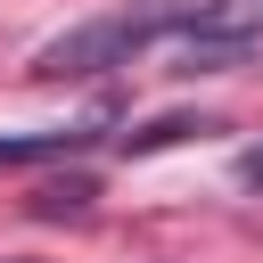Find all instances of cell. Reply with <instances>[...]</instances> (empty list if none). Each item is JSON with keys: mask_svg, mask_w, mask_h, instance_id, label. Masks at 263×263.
<instances>
[{"mask_svg": "<svg viewBox=\"0 0 263 263\" xmlns=\"http://www.w3.org/2000/svg\"><path fill=\"white\" fill-rule=\"evenodd\" d=\"M247 41H263V0H205V16L181 41V58H189V74H222Z\"/></svg>", "mask_w": 263, "mask_h": 263, "instance_id": "2", "label": "cell"}, {"mask_svg": "<svg viewBox=\"0 0 263 263\" xmlns=\"http://www.w3.org/2000/svg\"><path fill=\"white\" fill-rule=\"evenodd\" d=\"M197 16H205V0H132V8H107V16H90V25L58 33V41H41L33 74H41V82H74V74L132 66L140 49H156V41H173V33L189 41Z\"/></svg>", "mask_w": 263, "mask_h": 263, "instance_id": "1", "label": "cell"}, {"mask_svg": "<svg viewBox=\"0 0 263 263\" xmlns=\"http://www.w3.org/2000/svg\"><path fill=\"white\" fill-rule=\"evenodd\" d=\"M82 132H8L0 140V164H33V156H58V148H74Z\"/></svg>", "mask_w": 263, "mask_h": 263, "instance_id": "3", "label": "cell"}]
</instances>
